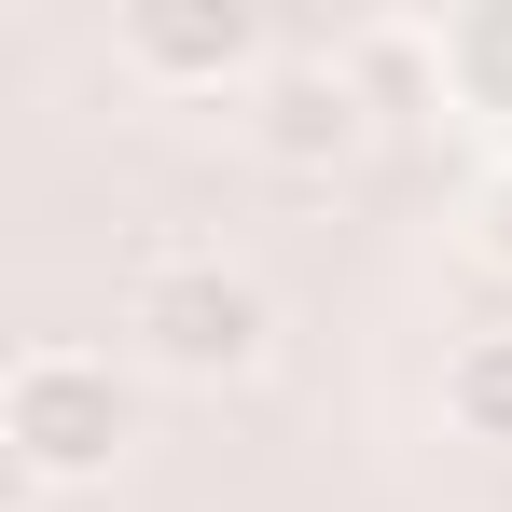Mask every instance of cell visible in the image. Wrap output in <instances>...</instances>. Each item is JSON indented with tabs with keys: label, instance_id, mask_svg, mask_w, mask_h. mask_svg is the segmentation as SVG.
Wrapping results in <instances>:
<instances>
[{
	"label": "cell",
	"instance_id": "obj_3",
	"mask_svg": "<svg viewBox=\"0 0 512 512\" xmlns=\"http://www.w3.org/2000/svg\"><path fill=\"white\" fill-rule=\"evenodd\" d=\"M111 70L139 97H250L277 56H263L250 0H125L111 14Z\"/></svg>",
	"mask_w": 512,
	"mask_h": 512
},
{
	"label": "cell",
	"instance_id": "obj_6",
	"mask_svg": "<svg viewBox=\"0 0 512 512\" xmlns=\"http://www.w3.org/2000/svg\"><path fill=\"white\" fill-rule=\"evenodd\" d=\"M443 97L485 111V125H512V0L499 14H443Z\"/></svg>",
	"mask_w": 512,
	"mask_h": 512
},
{
	"label": "cell",
	"instance_id": "obj_8",
	"mask_svg": "<svg viewBox=\"0 0 512 512\" xmlns=\"http://www.w3.org/2000/svg\"><path fill=\"white\" fill-rule=\"evenodd\" d=\"M471 263H485V277H512V167L471 194Z\"/></svg>",
	"mask_w": 512,
	"mask_h": 512
},
{
	"label": "cell",
	"instance_id": "obj_7",
	"mask_svg": "<svg viewBox=\"0 0 512 512\" xmlns=\"http://www.w3.org/2000/svg\"><path fill=\"white\" fill-rule=\"evenodd\" d=\"M443 416L471 429V443H512V319H499V333H457V360H443Z\"/></svg>",
	"mask_w": 512,
	"mask_h": 512
},
{
	"label": "cell",
	"instance_id": "obj_5",
	"mask_svg": "<svg viewBox=\"0 0 512 512\" xmlns=\"http://www.w3.org/2000/svg\"><path fill=\"white\" fill-rule=\"evenodd\" d=\"M346 70L374 111H402V97H443V14H388V28H346Z\"/></svg>",
	"mask_w": 512,
	"mask_h": 512
},
{
	"label": "cell",
	"instance_id": "obj_2",
	"mask_svg": "<svg viewBox=\"0 0 512 512\" xmlns=\"http://www.w3.org/2000/svg\"><path fill=\"white\" fill-rule=\"evenodd\" d=\"M0 443H14V471L28 485H111V457L139 443V360H111V346H14V374H0Z\"/></svg>",
	"mask_w": 512,
	"mask_h": 512
},
{
	"label": "cell",
	"instance_id": "obj_1",
	"mask_svg": "<svg viewBox=\"0 0 512 512\" xmlns=\"http://www.w3.org/2000/svg\"><path fill=\"white\" fill-rule=\"evenodd\" d=\"M125 360L167 388H250L277 360V305L222 250H139L125 263Z\"/></svg>",
	"mask_w": 512,
	"mask_h": 512
},
{
	"label": "cell",
	"instance_id": "obj_4",
	"mask_svg": "<svg viewBox=\"0 0 512 512\" xmlns=\"http://www.w3.org/2000/svg\"><path fill=\"white\" fill-rule=\"evenodd\" d=\"M360 139H374V97H360V70H346V42H305V56H277V70L250 84V153L277 180H346Z\"/></svg>",
	"mask_w": 512,
	"mask_h": 512
}]
</instances>
